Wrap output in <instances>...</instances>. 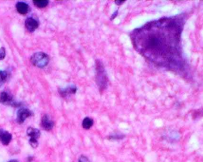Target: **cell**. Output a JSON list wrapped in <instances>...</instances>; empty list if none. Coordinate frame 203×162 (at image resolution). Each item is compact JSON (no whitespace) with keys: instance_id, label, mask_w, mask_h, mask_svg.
<instances>
[{"instance_id":"3","label":"cell","mask_w":203,"mask_h":162,"mask_svg":"<svg viewBox=\"0 0 203 162\" xmlns=\"http://www.w3.org/2000/svg\"><path fill=\"white\" fill-rule=\"evenodd\" d=\"M31 61L34 66L42 69L48 64L50 58L44 52H38L32 55L31 58Z\"/></svg>"},{"instance_id":"21","label":"cell","mask_w":203,"mask_h":162,"mask_svg":"<svg viewBox=\"0 0 203 162\" xmlns=\"http://www.w3.org/2000/svg\"><path fill=\"white\" fill-rule=\"evenodd\" d=\"M118 136H116V138H118ZM115 138V136H112V137H111V138ZM118 138H120V137H118Z\"/></svg>"},{"instance_id":"1","label":"cell","mask_w":203,"mask_h":162,"mask_svg":"<svg viewBox=\"0 0 203 162\" xmlns=\"http://www.w3.org/2000/svg\"><path fill=\"white\" fill-rule=\"evenodd\" d=\"M187 16L184 12L149 23L135 31L134 39L138 50L152 62L184 76L188 68L181 36Z\"/></svg>"},{"instance_id":"7","label":"cell","mask_w":203,"mask_h":162,"mask_svg":"<svg viewBox=\"0 0 203 162\" xmlns=\"http://www.w3.org/2000/svg\"><path fill=\"white\" fill-rule=\"evenodd\" d=\"M41 126L45 131H50L54 126V122L48 115H44L41 119Z\"/></svg>"},{"instance_id":"8","label":"cell","mask_w":203,"mask_h":162,"mask_svg":"<svg viewBox=\"0 0 203 162\" xmlns=\"http://www.w3.org/2000/svg\"><path fill=\"white\" fill-rule=\"evenodd\" d=\"M25 26L28 31L33 32L39 27L38 21L32 17H29L26 20Z\"/></svg>"},{"instance_id":"12","label":"cell","mask_w":203,"mask_h":162,"mask_svg":"<svg viewBox=\"0 0 203 162\" xmlns=\"http://www.w3.org/2000/svg\"><path fill=\"white\" fill-rule=\"evenodd\" d=\"M93 125V120L89 117H86L83 119L82 122L83 128L85 130H89Z\"/></svg>"},{"instance_id":"5","label":"cell","mask_w":203,"mask_h":162,"mask_svg":"<svg viewBox=\"0 0 203 162\" xmlns=\"http://www.w3.org/2000/svg\"><path fill=\"white\" fill-rule=\"evenodd\" d=\"M33 115V112L28 109L21 108L20 109L17 113V122L20 124L24 123L26 119Z\"/></svg>"},{"instance_id":"9","label":"cell","mask_w":203,"mask_h":162,"mask_svg":"<svg viewBox=\"0 0 203 162\" xmlns=\"http://www.w3.org/2000/svg\"><path fill=\"white\" fill-rule=\"evenodd\" d=\"M77 91V88L75 86H69L65 88L59 89V93L62 97H66L71 94H74Z\"/></svg>"},{"instance_id":"6","label":"cell","mask_w":203,"mask_h":162,"mask_svg":"<svg viewBox=\"0 0 203 162\" xmlns=\"http://www.w3.org/2000/svg\"><path fill=\"white\" fill-rule=\"evenodd\" d=\"M0 103L4 105H10L13 106L17 105V103L14 101L12 96L6 92H3L0 94Z\"/></svg>"},{"instance_id":"2","label":"cell","mask_w":203,"mask_h":162,"mask_svg":"<svg viewBox=\"0 0 203 162\" xmlns=\"http://www.w3.org/2000/svg\"><path fill=\"white\" fill-rule=\"evenodd\" d=\"M96 81L100 92H103L108 86V79L102 62L96 61Z\"/></svg>"},{"instance_id":"14","label":"cell","mask_w":203,"mask_h":162,"mask_svg":"<svg viewBox=\"0 0 203 162\" xmlns=\"http://www.w3.org/2000/svg\"><path fill=\"white\" fill-rule=\"evenodd\" d=\"M8 79V73L6 71H0V80L3 83H5Z\"/></svg>"},{"instance_id":"20","label":"cell","mask_w":203,"mask_h":162,"mask_svg":"<svg viewBox=\"0 0 203 162\" xmlns=\"http://www.w3.org/2000/svg\"><path fill=\"white\" fill-rule=\"evenodd\" d=\"M20 162L18 161V160H15V159H14V160H10L9 162Z\"/></svg>"},{"instance_id":"17","label":"cell","mask_w":203,"mask_h":162,"mask_svg":"<svg viewBox=\"0 0 203 162\" xmlns=\"http://www.w3.org/2000/svg\"><path fill=\"white\" fill-rule=\"evenodd\" d=\"M125 1H124V0H122V1H121V0H116V1H115V3H116L117 5L120 6L121 4H122Z\"/></svg>"},{"instance_id":"16","label":"cell","mask_w":203,"mask_h":162,"mask_svg":"<svg viewBox=\"0 0 203 162\" xmlns=\"http://www.w3.org/2000/svg\"><path fill=\"white\" fill-rule=\"evenodd\" d=\"M78 162H90V161L86 156L82 155L79 157Z\"/></svg>"},{"instance_id":"11","label":"cell","mask_w":203,"mask_h":162,"mask_svg":"<svg viewBox=\"0 0 203 162\" xmlns=\"http://www.w3.org/2000/svg\"><path fill=\"white\" fill-rule=\"evenodd\" d=\"M12 140V135L8 131H5L3 132L2 136L1 137V141L4 145H8L11 142Z\"/></svg>"},{"instance_id":"10","label":"cell","mask_w":203,"mask_h":162,"mask_svg":"<svg viewBox=\"0 0 203 162\" xmlns=\"http://www.w3.org/2000/svg\"><path fill=\"white\" fill-rule=\"evenodd\" d=\"M16 9L20 14L24 15L29 12V6L23 2H18L16 4Z\"/></svg>"},{"instance_id":"19","label":"cell","mask_w":203,"mask_h":162,"mask_svg":"<svg viewBox=\"0 0 203 162\" xmlns=\"http://www.w3.org/2000/svg\"><path fill=\"white\" fill-rule=\"evenodd\" d=\"M4 132V131L2 129H1L0 128V140H1V137L2 136V134H3Z\"/></svg>"},{"instance_id":"13","label":"cell","mask_w":203,"mask_h":162,"mask_svg":"<svg viewBox=\"0 0 203 162\" xmlns=\"http://www.w3.org/2000/svg\"><path fill=\"white\" fill-rule=\"evenodd\" d=\"M33 2L35 6L38 8H44L49 4V1L47 0H34Z\"/></svg>"},{"instance_id":"15","label":"cell","mask_w":203,"mask_h":162,"mask_svg":"<svg viewBox=\"0 0 203 162\" xmlns=\"http://www.w3.org/2000/svg\"><path fill=\"white\" fill-rule=\"evenodd\" d=\"M6 56V50L4 47L0 48V61L3 60Z\"/></svg>"},{"instance_id":"18","label":"cell","mask_w":203,"mask_h":162,"mask_svg":"<svg viewBox=\"0 0 203 162\" xmlns=\"http://www.w3.org/2000/svg\"><path fill=\"white\" fill-rule=\"evenodd\" d=\"M117 14H118V11H116V12H115L112 15V16H111V20H113V19H114L116 17V16H117Z\"/></svg>"},{"instance_id":"4","label":"cell","mask_w":203,"mask_h":162,"mask_svg":"<svg viewBox=\"0 0 203 162\" xmlns=\"http://www.w3.org/2000/svg\"><path fill=\"white\" fill-rule=\"evenodd\" d=\"M27 135L30 137L29 144L32 148L36 149L38 147V139L40 136V132L37 128L29 127L27 130Z\"/></svg>"}]
</instances>
